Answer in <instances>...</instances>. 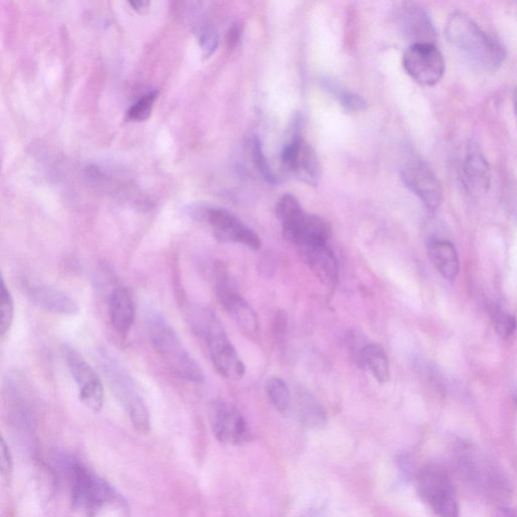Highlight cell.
Segmentation results:
<instances>
[{"label":"cell","instance_id":"1","mask_svg":"<svg viewBox=\"0 0 517 517\" xmlns=\"http://www.w3.org/2000/svg\"><path fill=\"white\" fill-rule=\"evenodd\" d=\"M187 322L193 333L207 347L213 366L221 376L239 381L245 376V365L212 310L192 306L187 310Z\"/></svg>","mask_w":517,"mask_h":517},{"label":"cell","instance_id":"2","mask_svg":"<svg viewBox=\"0 0 517 517\" xmlns=\"http://www.w3.org/2000/svg\"><path fill=\"white\" fill-rule=\"evenodd\" d=\"M445 34L453 46L477 67L493 71L503 64L506 52L502 44L468 15H452L445 24Z\"/></svg>","mask_w":517,"mask_h":517},{"label":"cell","instance_id":"3","mask_svg":"<svg viewBox=\"0 0 517 517\" xmlns=\"http://www.w3.org/2000/svg\"><path fill=\"white\" fill-rule=\"evenodd\" d=\"M147 331L160 360L175 377L193 385H202L205 376L201 367L161 313L151 311L147 317Z\"/></svg>","mask_w":517,"mask_h":517},{"label":"cell","instance_id":"4","mask_svg":"<svg viewBox=\"0 0 517 517\" xmlns=\"http://www.w3.org/2000/svg\"><path fill=\"white\" fill-rule=\"evenodd\" d=\"M97 361L108 380L112 395L128 415L132 425L137 431L147 433L151 427L150 414L136 381L110 352L98 350Z\"/></svg>","mask_w":517,"mask_h":517},{"label":"cell","instance_id":"5","mask_svg":"<svg viewBox=\"0 0 517 517\" xmlns=\"http://www.w3.org/2000/svg\"><path fill=\"white\" fill-rule=\"evenodd\" d=\"M276 213L281 222L285 238L298 249L328 244L332 237L331 226L323 218L306 212L293 195L282 196Z\"/></svg>","mask_w":517,"mask_h":517},{"label":"cell","instance_id":"6","mask_svg":"<svg viewBox=\"0 0 517 517\" xmlns=\"http://www.w3.org/2000/svg\"><path fill=\"white\" fill-rule=\"evenodd\" d=\"M190 215L207 225L221 242L237 243L253 251L261 249V239L255 231L226 209L198 205L190 210Z\"/></svg>","mask_w":517,"mask_h":517},{"label":"cell","instance_id":"7","mask_svg":"<svg viewBox=\"0 0 517 517\" xmlns=\"http://www.w3.org/2000/svg\"><path fill=\"white\" fill-rule=\"evenodd\" d=\"M70 476L71 493L76 510L93 515L112 502V488L93 471L80 463H74L70 466Z\"/></svg>","mask_w":517,"mask_h":517},{"label":"cell","instance_id":"8","mask_svg":"<svg viewBox=\"0 0 517 517\" xmlns=\"http://www.w3.org/2000/svg\"><path fill=\"white\" fill-rule=\"evenodd\" d=\"M417 492L438 517H460L459 505L447 470L426 466L417 477Z\"/></svg>","mask_w":517,"mask_h":517},{"label":"cell","instance_id":"9","mask_svg":"<svg viewBox=\"0 0 517 517\" xmlns=\"http://www.w3.org/2000/svg\"><path fill=\"white\" fill-rule=\"evenodd\" d=\"M215 289L221 307L226 309L238 326L247 334L256 335L258 322L255 310L240 296L235 280L221 264L216 265Z\"/></svg>","mask_w":517,"mask_h":517},{"label":"cell","instance_id":"10","mask_svg":"<svg viewBox=\"0 0 517 517\" xmlns=\"http://www.w3.org/2000/svg\"><path fill=\"white\" fill-rule=\"evenodd\" d=\"M67 367L73 376L80 401L94 413L103 406L104 391L102 381L88 362L73 347L64 346L62 349Z\"/></svg>","mask_w":517,"mask_h":517},{"label":"cell","instance_id":"11","mask_svg":"<svg viewBox=\"0 0 517 517\" xmlns=\"http://www.w3.org/2000/svg\"><path fill=\"white\" fill-rule=\"evenodd\" d=\"M404 67L415 82L433 86L441 82L445 65L442 53L434 44H415L404 56Z\"/></svg>","mask_w":517,"mask_h":517},{"label":"cell","instance_id":"12","mask_svg":"<svg viewBox=\"0 0 517 517\" xmlns=\"http://www.w3.org/2000/svg\"><path fill=\"white\" fill-rule=\"evenodd\" d=\"M209 417L212 432L221 443L240 444L251 438L244 415L226 401H213L209 408Z\"/></svg>","mask_w":517,"mask_h":517},{"label":"cell","instance_id":"13","mask_svg":"<svg viewBox=\"0 0 517 517\" xmlns=\"http://www.w3.org/2000/svg\"><path fill=\"white\" fill-rule=\"evenodd\" d=\"M282 164L298 180L309 186H317L320 178L318 158L313 147L299 133L284 147Z\"/></svg>","mask_w":517,"mask_h":517},{"label":"cell","instance_id":"14","mask_svg":"<svg viewBox=\"0 0 517 517\" xmlns=\"http://www.w3.org/2000/svg\"><path fill=\"white\" fill-rule=\"evenodd\" d=\"M401 176L407 189L422 200L425 208L434 210L440 207L442 186L429 166L421 161L410 163Z\"/></svg>","mask_w":517,"mask_h":517},{"label":"cell","instance_id":"15","mask_svg":"<svg viewBox=\"0 0 517 517\" xmlns=\"http://www.w3.org/2000/svg\"><path fill=\"white\" fill-rule=\"evenodd\" d=\"M401 31L415 44H434L435 32L429 15L415 4H404L397 14Z\"/></svg>","mask_w":517,"mask_h":517},{"label":"cell","instance_id":"16","mask_svg":"<svg viewBox=\"0 0 517 517\" xmlns=\"http://www.w3.org/2000/svg\"><path fill=\"white\" fill-rule=\"evenodd\" d=\"M303 260L317 278L328 289H334L338 280V264L328 244L298 249Z\"/></svg>","mask_w":517,"mask_h":517},{"label":"cell","instance_id":"17","mask_svg":"<svg viewBox=\"0 0 517 517\" xmlns=\"http://www.w3.org/2000/svg\"><path fill=\"white\" fill-rule=\"evenodd\" d=\"M28 293L34 305L48 313L62 316H74L79 313L76 301L55 288L33 285Z\"/></svg>","mask_w":517,"mask_h":517},{"label":"cell","instance_id":"18","mask_svg":"<svg viewBox=\"0 0 517 517\" xmlns=\"http://www.w3.org/2000/svg\"><path fill=\"white\" fill-rule=\"evenodd\" d=\"M299 422L310 430H322L327 424L325 407L309 390L298 386L292 397Z\"/></svg>","mask_w":517,"mask_h":517},{"label":"cell","instance_id":"19","mask_svg":"<svg viewBox=\"0 0 517 517\" xmlns=\"http://www.w3.org/2000/svg\"><path fill=\"white\" fill-rule=\"evenodd\" d=\"M109 315L112 327L122 337H127L135 323V305L129 291L118 287L109 298Z\"/></svg>","mask_w":517,"mask_h":517},{"label":"cell","instance_id":"20","mask_svg":"<svg viewBox=\"0 0 517 517\" xmlns=\"http://www.w3.org/2000/svg\"><path fill=\"white\" fill-rule=\"evenodd\" d=\"M427 253L434 268L444 279L453 281L460 271V261L456 248L444 239H433L427 246Z\"/></svg>","mask_w":517,"mask_h":517},{"label":"cell","instance_id":"21","mask_svg":"<svg viewBox=\"0 0 517 517\" xmlns=\"http://www.w3.org/2000/svg\"><path fill=\"white\" fill-rule=\"evenodd\" d=\"M465 173L472 189L486 191L492 181V173L485 157L477 147L471 148L465 162Z\"/></svg>","mask_w":517,"mask_h":517},{"label":"cell","instance_id":"22","mask_svg":"<svg viewBox=\"0 0 517 517\" xmlns=\"http://www.w3.org/2000/svg\"><path fill=\"white\" fill-rule=\"evenodd\" d=\"M360 363L368 368L379 385H385L390 377L388 356L383 347L377 344H367L363 347Z\"/></svg>","mask_w":517,"mask_h":517},{"label":"cell","instance_id":"23","mask_svg":"<svg viewBox=\"0 0 517 517\" xmlns=\"http://www.w3.org/2000/svg\"><path fill=\"white\" fill-rule=\"evenodd\" d=\"M266 394L278 412L283 415H288L293 407L292 395L282 379L270 378L266 383Z\"/></svg>","mask_w":517,"mask_h":517},{"label":"cell","instance_id":"24","mask_svg":"<svg viewBox=\"0 0 517 517\" xmlns=\"http://www.w3.org/2000/svg\"><path fill=\"white\" fill-rule=\"evenodd\" d=\"M324 88L340 102L346 111L361 112L367 109V102L358 94L346 91L345 88L333 83L325 82Z\"/></svg>","mask_w":517,"mask_h":517},{"label":"cell","instance_id":"25","mask_svg":"<svg viewBox=\"0 0 517 517\" xmlns=\"http://www.w3.org/2000/svg\"><path fill=\"white\" fill-rule=\"evenodd\" d=\"M0 336L5 337L10 332L14 323L15 303L10 289L5 280L2 281V296H0Z\"/></svg>","mask_w":517,"mask_h":517},{"label":"cell","instance_id":"26","mask_svg":"<svg viewBox=\"0 0 517 517\" xmlns=\"http://www.w3.org/2000/svg\"><path fill=\"white\" fill-rule=\"evenodd\" d=\"M159 95L158 91H151L142 95L139 101L133 103L127 112V118L133 122L145 121L150 117L151 110Z\"/></svg>","mask_w":517,"mask_h":517},{"label":"cell","instance_id":"27","mask_svg":"<svg viewBox=\"0 0 517 517\" xmlns=\"http://www.w3.org/2000/svg\"><path fill=\"white\" fill-rule=\"evenodd\" d=\"M196 32H198L203 55L207 58L211 56L217 51L219 44V35L217 29L212 24L202 22L196 28Z\"/></svg>","mask_w":517,"mask_h":517},{"label":"cell","instance_id":"28","mask_svg":"<svg viewBox=\"0 0 517 517\" xmlns=\"http://www.w3.org/2000/svg\"><path fill=\"white\" fill-rule=\"evenodd\" d=\"M251 146L252 159L258 171L260 172L264 177V180L269 183H278V177L273 172L272 168L268 163V160H267L264 155L260 140L255 138Z\"/></svg>","mask_w":517,"mask_h":517},{"label":"cell","instance_id":"29","mask_svg":"<svg viewBox=\"0 0 517 517\" xmlns=\"http://www.w3.org/2000/svg\"><path fill=\"white\" fill-rule=\"evenodd\" d=\"M493 322L497 334L502 337H510L517 327L516 319L502 308L494 309Z\"/></svg>","mask_w":517,"mask_h":517},{"label":"cell","instance_id":"30","mask_svg":"<svg viewBox=\"0 0 517 517\" xmlns=\"http://www.w3.org/2000/svg\"><path fill=\"white\" fill-rule=\"evenodd\" d=\"M0 463H2V475L6 481L10 480L13 475L14 465L10 448L6 444L5 439L0 443Z\"/></svg>","mask_w":517,"mask_h":517},{"label":"cell","instance_id":"31","mask_svg":"<svg viewBox=\"0 0 517 517\" xmlns=\"http://www.w3.org/2000/svg\"><path fill=\"white\" fill-rule=\"evenodd\" d=\"M240 37V30L238 25H234L229 32L228 44L230 48L236 46Z\"/></svg>","mask_w":517,"mask_h":517},{"label":"cell","instance_id":"32","mask_svg":"<svg viewBox=\"0 0 517 517\" xmlns=\"http://www.w3.org/2000/svg\"><path fill=\"white\" fill-rule=\"evenodd\" d=\"M495 517H517V512L512 508L502 507L496 513Z\"/></svg>","mask_w":517,"mask_h":517},{"label":"cell","instance_id":"33","mask_svg":"<svg viewBox=\"0 0 517 517\" xmlns=\"http://www.w3.org/2000/svg\"><path fill=\"white\" fill-rule=\"evenodd\" d=\"M129 4L138 11L144 10L149 5L147 2H131Z\"/></svg>","mask_w":517,"mask_h":517},{"label":"cell","instance_id":"34","mask_svg":"<svg viewBox=\"0 0 517 517\" xmlns=\"http://www.w3.org/2000/svg\"><path fill=\"white\" fill-rule=\"evenodd\" d=\"M513 106H514L515 113L517 114V88L515 89L514 93H513Z\"/></svg>","mask_w":517,"mask_h":517}]
</instances>
